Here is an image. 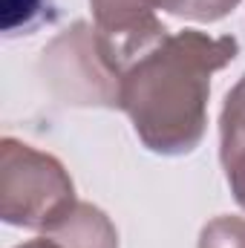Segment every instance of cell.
Masks as SVG:
<instances>
[{
  "label": "cell",
  "mask_w": 245,
  "mask_h": 248,
  "mask_svg": "<svg viewBox=\"0 0 245 248\" xmlns=\"http://www.w3.org/2000/svg\"><path fill=\"white\" fill-rule=\"evenodd\" d=\"M234 38L202 32L165 35L122 72L119 107L136 124L141 141L156 153H187L205 133L211 72L234 61Z\"/></svg>",
  "instance_id": "1"
},
{
  "label": "cell",
  "mask_w": 245,
  "mask_h": 248,
  "mask_svg": "<svg viewBox=\"0 0 245 248\" xmlns=\"http://www.w3.org/2000/svg\"><path fill=\"white\" fill-rule=\"evenodd\" d=\"M75 208V190L61 165L15 139L0 150V211L9 225L52 231Z\"/></svg>",
  "instance_id": "2"
},
{
  "label": "cell",
  "mask_w": 245,
  "mask_h": 248,
  "mask_svg": "<svg viewBox=\"0 0 245 248\" xmlns=\"http://www.w3.org/2000/svg\"><path fill=\"white\" fill-rule=\"evenodd\" d=\"M44 78L63 104L119 107L122 75L107 63L90 26L75 23L44 49Z\"/></svg>",
  "instance_id": "3"
},
{
  "label": "cell",
  "mask_w": 245,
  "mask_h": 248,
  "mask_svg": "<svg viewBox=\"0 0 245 248\" xmlns=\"http://www.w3.org/2000/svg\"><path fill=\"white\" fill-rule=\"evenodd\" d=\"M95 12V38L107 63L122 75L144 49L159 44L168 29L159 23L156 9L187 15L193 0H90Z\"/></svg>",
  "instance_id": "4"
},
{
  "label": "cell",
  "mask_w": 245,
  "mask_h": 248,
  "mask_svg": "<svg viewBox=\"0 0 245 248\" xmlns=\"http://www.w3.org/2000/svg\"><path fill=\"white\" fill-rule=\"evenodd\" d=\"M63 248H116V231L107 217L92 205H75L61 222L49 231Z\"/></svg>",
  "instance_id": "5"
},
{
  "label": "cell",
  "mask_w": 245,
  "mask_h": 248,
  "mask_svg": "<svg viewBox=\"0 0 245 248\" xmlns=\"http://www.w3.org/2000/svg\"><path fill=\"white\" fill-rule=\"evenodd\" d=\"M0 17L6 35H29L41 23L52 20L49 0H0Z\"/></svg>",
  "instance_id": "6"
},
{
  "label": "cell",
  "mask_w": 245,
  "mask_h": 248,
  "mask_svg": "<svg viewBox=\"0 0 245 248\" xmlns=\"http://www.w3.org/2000/svg\"><path fill=\"white\" fill-rule=\"evenodd\" d=\"M199 248H245V219L240 217H219L205 225Z\"/></svg>",
  "instance_id": "7"
},
{
  "label": "cell",
  "mask_w": 245,
  "mask_h": 248,
  "mask_svg": "<svg viewBox=\"0 0 245 248\" xmlns=\"http://www.w3.org/2000/svg\"><path fill=\"white\" fill-rule=\"evenodd\" d=\"M245 141V78L234 87L222 110V147Z\"/></svg>",
  "instance_id": "8"
},
{
  "label": "cell",
  "mask_w": 245,
  "mask_h": 248,
  "mask_svg": "<svg viewBox=\"0 0 245 248\" xmlns=\"http://www.w3.org/2000/svg\"><path fill=\"white\" fill-rule=\"evenodd\" d=\"M17 248H63V246L58 243V240H52V237H49V240L44 237V240H32V243H26V246H17Z\"/></svg>",
  "instance_id": "9"
}]
</instances>
